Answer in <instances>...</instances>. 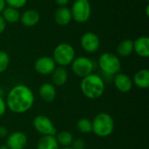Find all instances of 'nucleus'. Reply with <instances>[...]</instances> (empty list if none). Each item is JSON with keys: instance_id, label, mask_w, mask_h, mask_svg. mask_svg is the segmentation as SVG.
Segmentation results:
<instances>
[{"instance_id": "obj_1", "label": "nucleus", "mask_w": 149, "mask_h": 149, "mask_svg": "<svg viewBox=\"0 0 149 149\" xmlns=\"http://www.w3.org/2000/svg\"><path fill=\"white\" fill-rule=\"evenodd\" d=\"M35 96L32 90L26 85L14 86L6 96L7 108L14 113L21 114L28 112L33 106Z\"/></svg>"}, {"instance_id": "obj_2", "label": "nucleus", "mask_w": 149, "mask_h": 149, "mask_svg": "<svg viewBox=\"0 0 149 149\" xmlns=\"http://www.w3.org/2000/svg\"><path fill=\"white\" fill-rule=\"evenodd\" d=\"M80 90L85 97L90 100L100 98L105 92L104 79L98 74L91 73L82 78Z\"/></svg>"}, {"instance_id": "obj_3", "label": "nucleus", "mask_w": 149, "mask_h": 149, "mask_svg": "<svg viewBox=\"0 0 149 149\" xmlns=\"http://www.w3.org/2000/svg\"><path fill=\"white\" fill-rule=\"evenodd\" d=\"M93 134L100 138L110 136L114 131V120L111 114L107 113H99L92 120Z\"/></svg>"}, {"instance_id": "obj_4", "label": "nucleus", "mask_w": 149, "mask_h": 149, "mask_svg": "<svg viewBox=\"0 0 149 149\" xmlns=\"http://www.w3.org/2000/svg\"><path fill=\"white\" fill-rule=\"evenodd\" d=\"M99 66L105 75L113 77L120 72L121 63L118 56L112 52H105L99 58Z\"/></svg>"}, {"instance_id": "obj_5", "label": "nucleus", "mask_w": 149, "mask_h": 149, "mask_svg": "<svg viewBox=\"0 0 149 149\" xmlns=\"http://www.w3.org/2000/svg\"><path fill=\"white\" fill-rule=\"evenodd\" d=\"M52 58L59 66L70 65L75 58V50L70 44L60 43L54 48Z\"/></svg>"}, {"instance_id": "obj_6", "label": "nucleus", "mask_w": 149, "mask_h": 149, "mask_svg": "<svg viewBox=\"0 0 149 149\" xmlns=\"http://www.w3.org/2000/svg\"><path fill=\"white\" fill-rule=\"evenodd\" d=\"M72 19L78 23H86L91 17L92 8L89 1L76 0L71 9Z\"/></svg>"}, {"instance_id": "obj_7", "label": "nucleus", "mask_w": 149, "mask_h": 149, "mask_svg": "<svg viewBox=\"0 0 149 149\" xmlns=\"http://www.w3.org/2000/svg\"><path fill=\"white\" fill-rule=\"evenodd\" d=\"M71 67L76 76L79 78H84L93 73L94 64L89 58L85 56H79L73 59L71 64Z\"/></svg>"}, {"instance_id": "obj_8", "label": "nucleus", "mask_w": 149, "mask_h": 149, "mask_svg": "<svg viewBox=\"0 0 149 149\" xmlns=\"http://www.w3.org/2000/svg\"><path fill=\"white\" fill-rule=\"evenodd\" d=\"M32 125H33L34 129L42 136L43 135L55 136V134L58 133L52 120L49 117L43 115V114L37 115L33 119Z\"/></svg>"}, {"instance_id": "obj_9", "label": "nucleus", "mask_w": 149, "mask_h": 149, "mask_svg": "<svg viewBox=\"0 0 149 149\" xmlns=\"http://www.w3.org/2000/svg\"><path fill=\"white\" fill-rule=\"evenodd\" d=\"M80 45L85 52L88 53H93L99 50L100 45V40L96 33L88 31L81 37Z\"/></svg>"}, {"instance_id": "obj_10", "label": "nucleus", "mask_w": 149, "mask_h": 149, "mask_svg": "<svg viewBox=\"0 0 149 149\" xmlns=\"http://www.w3.org/2000/svg\"><path fill=\"white\" fill-rule=\"evenodd\" d=\"M55 68L56 63L53 58L49 56L40 57L34 63V69L40 75H51Z\"/></svg>"}, {"instance_id": "obj_11", "label": "nucleus", "mask_w": 149, "mask_h": 149, "mask_svg": "<svg viewBox=\"0 0 149 149\" xmlns=\"http://www.w3.org/2000/svg\"><path fill=\"white\" fill-rule=\"evenodd\" d=\"M28 142L26 134L21 131L13 132L7 136L6 146L9 149H24Z\"/></svg>"}, {"instance_id": "obj_12", "label": "nucleus", "mask_w": 149, "mask_h": 149, "mask_svg": "<svg viewBox=\"0 0 149 149\" xmlns=\"http://www.w3.org/2000/svg\"><path fill=\"white\" fill-rule=\"evenodd\" d=\"M113 84L115 88L121 93H127L130 92L134 86L132 79L122 72H119L113 76Z\"/></svg>"}, {"instance_id": "obj_13", "label": "nucleus", "mask_w": 149, "mask_h": 149, "mask_svg": "<svg viewBox=\"0 0 149 149\" xmlns=\"http://www.w3.org/2000/svg\"><path fill=\"white\" fill-rule=\"evenodd\" d=\"M38 95L40 99L46 103L53 102L57 96V91L55 86L52 85V83L42 84L38 89Z\"/></svg>"}, {"instance_id": "obj_14", "label": "nucleus", "mask_w": 149, "mask_h": 149, "mask_svg": "<svg viewBox=\"0 0 149 149\" xmlns=\"http://www.w3.org/2000/svg\"><path fill=\"white\" fill-rule=\"evenodd\" d=\"M134 52L142 58L149 57V38L148 37H140L134 41Z\"/></svg>"}, {"instance_id": "obj_15", "label": "nucleus", "mask_w": 149, "mask_h": 149, "mask_svg": "<svg viewBox=\"0 0 149 149\" xmlns=\"http://www.w3.org/2000/svg\"><path fill=\"white\" fill-rule=\"evenodd\" d=\"M54 19L58 25H67L72 19L71 10L66 6H61L57 8L54 14Z\"/></svg>"}, {"instance_id": "obj_16", "label": "nucleus", "mask_w": 149, "mask_h": 149, "mask_svg": "<svg viewBox=\"0 0 149 149\" xmlns=\"http://www.w3.org/2000/svg\"><path fill=\"white\" fill-rule=\"evenodd\" d=\"M40 19V15L36 10H27L20 15L19 21L26 27L35 26Z\"/></svg>"}, {"instance_id": "obj_17", "label": "nucleus", "mask_w": 149, "mask_h": 149, "mask_svg": "<svg viewBox=\"0 0 149 149\" xmlns=\"http://www.w3.org/2000/svg\"><path fill=\"white\" fill-rule=\"evenodd\" d=\"M133 84L140 89H148L149 87V70L141 69L135 72L132 79Z\"/></svg>"}, {"instance_id": "obj_18", "label": "nucleus", "mask_w": 149, "mask_h": 149, "mask_svg": "<svg viewBox=\"0 0 149 149\" xmlns=\"http://www.w3.org/2000/svg\"><path fill=\"white\" fill-rule=\"evenodd\" d=\"M51 75L52 81V84L56 86H62L68 80V72L65 70V68L62 66L56 67Z\"/></svg>"}, {"instance_id": "obj_19", "label": "nucleus", "mask_w": 149, "mask_h": 149, "mask_svg": "<svg viewBox=\"0 0 149 149\" xmlns=\"http://www.w3.org/2000/svg\"><path fill=\"white\" fill-rule=\"evenodd\" d=\"M59 145L58 144L55 136L53 135H43L38 141L37 149H58Z\"/></svg>"}, {"instance_id": "obj_20", "label": "nucleus", "mask_w": 149, "mask_h": 149, "mask_svg": "<svg viewBox=\"0 0 149 149\" xmlns=\"http://www.w3.org/2000/svg\"><path fill=\"white\" fill-rule=\"evenodd\" d=\"M134 52V41L131 39L122 40L117 46V53L119 56L126 58L130 56Z\"/></svg>"}, {"instance_id": "obj_21", "label": "nucleus", "mask_w": 149, "mask_h": 149, "mask_svg": "<svg viewBox=\"0 0 149 149\" xmlns=\"http://www.w3.org/2000/svg\"><path fill=\"white\" fill-rule=\"evenodd\" d=\"M2 17L5 20L6 23L14 24L19 21L20 18V13L17 9L12 8V7H5L4 10L2 12Z\"/></svg>"}, {"instance_id": "obj_22", "label": "nucleus", "mask_w": 149, "mask_h": 149, "mask_svg": "<svg viewBox=\"0 0 149 149\" xmlns=\"http://www.w3.org/2000/svg\"><path fill=\"white\" fill-rule=\"evenodd\" d=\"M56 141L59 146L62 147H71L73 141V135L69 131H61L55 134Z\"/></svg>"}, {"instance_id": "obj_23", "label": "nucleus", "mask_w": 149, "mask_h": 149, "mask_svg": "<svg viewBox=\"0 0 149 149\" xmlns=\"http://www.w3.org/2000/svg\"><path fill=\"white\" fill-rule=\"evenodd\" d=\"M77 129L79 132H80L81 134H90L92 133L93 130V124H92V120L87 119V118H81L77 121Z\"/></svg>"}, {"instance_id": "obj_24", "label": "nucleus", "mask_w": 149, "mask_h": 149, "mask_svg": "<svg viewBox=\"0 0 149 149\" xmlns=\"http://www.w3.org/2000/svg\"><path fill=\"white\" fill-rule=\"evenodd\" d=\"M10 65V56L4 51H0V73L4 72Z\"/></svg>"}, {"instance_id": "obj_25", "label": "nucleus", "mask_w": 149, "mask_h": 149, "mask_svg": "<svg viewBox=\"0 0 149 149\" xmlns=\"http://www.w3.org/2000/svg\"><path fill=\"white\" fill-rule=\"evenodd\" d=\"M4 1H5V3L8 4V6L17 9V10L24 6L27 3V0H4Z\"/></svg>"}, {"instance_id": "obj_26", "label": "nucleus", "mask_w": 149, "mask_h": 149, "mask_svg": "<svg viewBox=\"0 0 149 149\" xmlns=\"http://www.w3.org/2000/svg\"><path fill=\"white\" fill-rule=\"evenodd\" d=\"M71 147L73 149H85V148H86V142L82 139L73 140Z\"/></svg>"}, {"instance_id": "obj_27", "label": "nucleus", "mask_w": 149, "mask_h": 149, "mask_svg": "<svg viewBox=\"0 0 149 149\" xmlns=\"http://www.w3.org/2000/svg\"><path fill=\"white\" fill-rule=\"evenodd\" d=\"M6 110H7V106H6L5 100L0 95V117L4 115V113H6Z\"/></svg>"}, {"instance_id": "obj_28", "label": "nucleus", "mask_w": 149, "mask_h": 149, "mask_svg": "<svg viewBox=\"0 0 149 149\" xmlns=\"http://www.w3.org/2000/svg\"><path fill=\"white\" fill-rule=\"evenodd\" d=\"M5 28H6V22L2 17V15H0V34H2L4 31Z\"/></svg>"}, {"instance_id": "obj_29", "label": "nucleus", "mask_w": 149, "mask_h": 149, "mask_svg": "<svg viewBox=\"0 0 149 149\" xmlns=\"http://www.w3.org/2000/svg\"><path fill=\"white\" fill-rule=\"evenodd\" d=\"M9 134V132H8V129L7 127H0V138H4V137H7Z\"/></svg>"}, {"instance_id": "obj_30", "label": "nucleus", "mask_w": 149, "mask_h": 149, "mask_svg": "<svg viewBox=\"0 0 149 149\" xmlns=\"http://www.w3.org/2000/svg\"><path fill=\"white\" fill-rule=\"evenodd\" d=\"M55 3L59 7H61V6H66L68 4V3H69V0H55Z\"/></svg>"}, {"instance_id": "obj_31", "label": "nucleus", "mask_w": 149, "mask_h": 149, "mask_svg": "<svg viewBox=\"0 0 149 149\" xmlns=\"http://www.w3.org/2000/svg\"><path fill=\"white\" fill-rule=\"evenodd\" d=\"M5 5H6L5 1H4V0H0V14L3 12V10L4 8L6 7Z\"/></svg>"}, {"instance_id": "obj_32", "label": "nucleus", "mask_w": 149, "mask_h": 149, "mask_svg": "<svg viewBox=\"0 0 149 149\" xmlns=\"http://www.w3.org/2000/svg\"><path fill=\"white\" fill-rule=\"evenodd\" d=\"M0 149H9V148H8V147H7L6 145H2V146H0Z\"/></svg>"}, {"instance_id": "obj_33", "label": "nucleus", "mask_w": 149, "mask_h": 149, "mask_svg": "<svg viewBox=\"0 0 149 149\" xmlns=\"http://www.w3.org/2000/svg\"><path fill=\"white\" fill-rule=\"evenodd\" d=\"M148 8H149V5H148H148H147V9H146V14H147V16H148H148H149Z\"/></svg>"}, {"instance_id": "obj_34", "label": "nucleus", "mask_w": 149, "mask_h": 149, "mask_svg": "<svg viewBox=\"0 0 149 149\" xmlns=\"http://www.w3.org/2000/svg\"><path fill=\"white\" fill-rule=\"evenodd\" d=\"M58 149H73L72 147H63V148H58Z\"/></svg>"}, {"instance_id": "obj_35", "label": "nucleus", "mask_w": 149, "mask_h": 149, "mask_svg": "<svg viewBox=\"0 0 149 149\" xmlns=\"http://www.w3.org/2000/svg\"><path fill=\"white\" fill-rule=\"evenodd\" d=\"M83 1H89V0H83Z\"/></svg>"}, {"instance_id": "obj_36", "label": "nucleus", "mask_w": 149, "mask_h": 149, "mask_svg": "<svg viewBox=\"0 0 149 149\" xmlns=\"http://www.w3.org/2000/svg\"></svg>"}]
</instances>
